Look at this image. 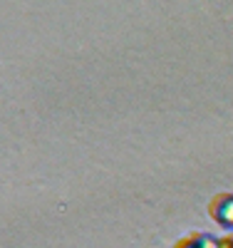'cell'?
Listing matches in <instances>:
<instances>
[{
    "label": "cell",
    "instance_id": "6da1fadb",
    "mask_svg": "<svg viewBox=\"0 0 233 248\" xmlns=\"http://www.w3.org/2000/svg\"><path fill=\"white\" fill-rule=\"evenodd\" d=\"M208 218L216 226H221L223 231L233 233V191L216 194L208 201Z\"/></svg>",
    "mask_w": 233,
    "mask_h": 248
},
{
    "label": "cell",
    "instance_id": "7a4b0ae2",
    "mask_svg": "<svg viewBox=\"0 0 233 248\" xmlns=\"http://www.w3.org/2000/svg\"><path fill=\"white\" fill-rule=\"evenodd\" d=\"M174 248H218V241L201 231H188L174 243Z\"/></svg>",
    "mask_w": 233,
    "mask_h": 248
},
{
    "label": "cell",
    "instance_id": "3957f363",
    "mask_svg": "<svg viewBox=\"0 0 233 248\" xmlns=\"http://www.w3.org/2000/svg\"><path fill=\"white\" fill-rule=\"evenodd\" d=\"M218 248H233V236H226L218 241Z\"/></svg>",
    "mask_w": 233,
    "mask_h": 248
}]
</instances>
